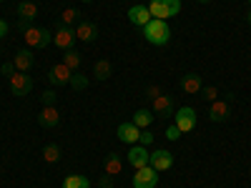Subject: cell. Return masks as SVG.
Instances as JSON below:
<instances>
[{
	"label": "cell",
	"instance_id": "1",
	"mask_svg": "<svg viewBox=\"0 0 251 188\" xmlns=\"http://www.w3.org/2000/svg\"><path fill=\"white\" fill-rule=\"evenodd\" d=\"M143 38L149 40L151 46H166L171 40V28L166 20H151V23H146L143 25Z\"/></svg>",
	"mask_w": 251,
	"mask_h": 188
},
{
	"label": "cell",
	"instance_id": "2",
	"mask_svg": "<svg viewBox=\"0 0 251 188\" xmlns=\"http://www.w3.org/2000/svg\"><path fill=\"white\" fill-rule=\"evenodd\" d=\"M23 38H25V46L30 50H46L53 43V33L46 30V28H35V25L25 28L23 30Z\"/></svg>",
	"mask_w": 251,
	"mask_h": 188
},
{
	"label": "cell",
	"instance_id": "3",
	"mask_svg": "<svg viewBox=\"0 0 251 188\" xmlns=\"http://www.w3.org/2000/svg\"><path fill=\"white\" fill-rule=\"evenodd\" d=\"M149 10H151V18H156V20H169V18L178 15L181 0H151Z\"/></svg>",
	"mask_w": 251,
	"mask_h": 188
},
{
	"label": "cell",
	"instance_id": "4",
	"mask_svg": "<svg viewBox=\"0 0 251 188\" xmlns=\"http://www.w3.org/2000/svg\"><path fill=\"white\" fill-rule=\"evenodd\" d=\"M8 88H10V93H13L15 98H23V95H28V93L33 91V78H30L28 73L15 70V73L8 78Z\"/></svg>",
	"mask_w": 251,
	"mask_h": 188
},
{
	"label": "cell",
	"instance_id": "5",
	"mask_svg": "<svg viewBox=\"0 0 251 188\" xmlns=\"http://www.w3.org/2000/svg\"><path fill=\"white\" fill-rule=\"evenodd\" d=\"M174 125L181 133H191L196 128V111L191 106H183L174 113Z\"/></svg>",
	"mask_w": 251,
	"mask_h": 188
},
{
	"label": "cell",
	"instance_id": "6",
	"mask_svg": "<svg viewBox=\"0 0 251 188\" xmlns=\"http://www.w3.org/2000/svg\"><path fill=\"white\" fill-rule=\"evenodd\" d=\"M151 111H153V116L161 118V120L174 118V113H176V108H174V98H171V95H166V93H161L158 98L151 100Z\"/></svg>",
	"mask_w": 251,
	"mask_h": 188
},
{
	"label": "cell",
	"instance_id": "7",
	"mask_svg": "<svg viewBox=\"0 0 251 188\" xmlns=\"http://www.w3.org/2000/svg\"><path fill=\"white\" fill-rule=\"evenodd\" d=\"M38 18V5L33 3V0H20L18 3V25L20 30L30 28V23Z\"/></svg>",
	"mask_w": 251,
	"mask_h": 188
},
{
	"label": "cell",
	"instance_id": "8",
	"mask_svg": "<svg viewBox=\"0 0 251 188\" xmlns=\"http://www.w3.org/2000/svg\"><path fill=\"white\" fill-rule=\"evenodd\" d=\"M158 183V171H153L151 165H143V168H136L133 176V188H156Z\"/></svg>",
	"mask_w": 251,
	"mask_h": 188
},
{
	"label": "cell",
	"instance_id": "9",
	"mask_svg": "<svg viewBox=\"0 0 251 188\" xmlns=\"http://www.w3.org/2000/svg\"><path fill=\"white\" fill-rule=\"evenodd\" d=\"M149 165H151L153 171H158V173L161 171H169L171 165H174V153L171 151H163V148L161 151H153L151 158H149Z\"/></svg>",
	"mask_w": 251,
	"mask_h": 188
},
{
	"label": "cell",
	"instance_id": "10",
	"mask_svg": "<svg viewBox=\"0 0 251 188\" xmlns=\"http://www.w3.org/2000/svg\"><path fill=\"white\" fill-rule=\"evenodd\" d=\"M149 158L151 153L146 151V145H131V151L126 153V161H128V165H133V168H143V165H149Z\"/></svg>",
	"mask_w": 251,
	"mask_h": 188
},
{
	"label": "cell",
	"instance_id": "11",
	"mask_svg": "<svg viewBox=\"0 0 251 188\" xmlns=\"http://www.w3.org/2000/svg\"><path fill=\"white\" fill-rule=\"evenodd\" d=\"M178 86H181L183 93L196 95V93H201V88H203V78H201L199 73H186V75H181Z\"/></svg>",
	"mask_w": 251,
	"mask_h": 188
},
{
	"label": "cell",
	"instance_id": "12",
	"mask_svg": "<svg viewBox=\"0 0 251 188\" xmlns=\"http://www.w3.org/2000/svg\"><path fill=\"white\" fill-rule=\"evenodd\" d=\"M71 75H73V70L66 66V63H55V66L48 70V80L53 83V86H66V83H71Z\"/></svg>",
	"mask_w": 251,
	"mask_h": 188
},
{
	"label": "cell",
	"instance_id": "13",
	"mask_svg": "<svg viewBox=\"0 0 251 188\" xmlns=\"http://www.w3.org/2000/svg\"><path fill=\"white\" fill-rule=\"evenodd\" d=\"M116 136H118V141H123V143L136 145V143H138V136H141V128H138L133 120H128V123H121V125H118Z\"/></svg>",
	"mask_w": 251,
	"mask_h": 188
},
{
	"label": "cell",
	"instance_id": "14",
	"mask_svg": "<svg viewBox=\"0 0 251 188\" xmlns=\"http://www.w3.org/2000/svg\"><path fill=\"white\" fill-rule=\"evenodd\" d=\"M73 43H75V33H73L71 28L60 25V28L53 33V46H58L60 50H71V48H73Z\"/></svg>",
	"mask_w": 251,
	"mask_h": 188
},
{
	"label": "cell",
	"instance_id": "15",
	"mask_svg": "<svg viewBox=\"0 0 251 188\" xmlns=\"http://www.w3.org/2000/svg\"><path fill=\"white\" fill-rule=\"evenodd\" d=\"M73 33H75V40H83V43H93V40L98 38V25H96V23H88V20H80Z\"/></svg>",
	"mask_w": 251,
	"mask_h": 188
},
{
	"label": "cell",
	"instance_id": "16",
	"mask_svg": "<svg viewBox=\"0 0 251 188\" xmlns=\"http://www.w3.org/2000/svg\"><path fill=\"white\" fill-rule=\"evenodd\" d=\"M228 116H231V106L226 100H214L211 108H208V120H214V123H224L228 120Z\"/></svg>",
	"mask_w": 251,
	"mask_h": 188
},
{
	"label": "cell",
	"instance_id": "17",
	"mask_svg": "<svg viewBox=\"0 0 251 188\" xmlns=\"http://www.w3.org/2000/svg\"><path fill=\"white\" fill-rule=\"evenodd\" d=\"M38 123L40 128H55V125L60 123V113L55 106H43V111L38 113Z\"/></svg>",
	"mask_w": 251,
	"mask_h": 188
},
{
	"label": "cell",
	"instance_id": "18",
	"mask_svg": "<svg viewBox=\"0 0 251 188\" xmlns=\"http://www.w3.org/2000/svg\"><path fill=\"white\" fill-rule=\"evenodd\" d=\"M13 63H15V70L28 73V70L33 68V63H35V55H33V50H30V48H23V50H18V53H15Z\"/></svg>",
	"mask_w": 251,
	"mask_h": 188
},
{
	"label": "cell",
	"instance_id": "19",
	"mask_svg": "<svg viewBox=\"0 0 251 188\" xmlns=\"http://www.w3.org/2000/svg\"><path fill=\"white\" fill-rule=\"evenodd\" d=\"M128 20L133 25H138V28H143L146 23H151V10H149V5H133L131 10H128Z\"/></svg>",
	"mask_w": 251,
	"mask_h": 188
},
{
	"label": "cell",
	"instance_id": "20",
	"mask_svg": "<svg viewBox=\"0 0 251 188\" xmlns=\"http://www.w3.org/2000/svg\"><path fill=\"white\" fill-rule=\"evenodd\" d=\"M123 171V158L118 156V153H108L106 158H103V173L106 176H118Z\"/></svg>",
	"mask_w": 251,
	"mask_h": 188
},
{
	"label": "cell",
	"instance_id": "21",
	"mask_svg": "<svg viewBox=\"0 0 251 188\" xmlns=\"http://www.w3.org/2000/svg\"><path fill=\"white\" fill-rule=\"evenodd\" d=\"M131 120L138 125L141 131H146V128H149V125L156 120V116H153V111H149V108H138V111L133 113V118H131Z\"/></svg>",
	"mask_w": 251,
	"mask_h": 188
},
{
	"label": "cell",
	"instance_id": "22",
	"mask_svg": "<svg viewBox=\"0 0 251 188\" xmlns=\"http://www.w3.org/2000/svg\"><path fill=\"white\" fill-rule=\"evenodd\" d=\"M113 73V66L108 60H96V66H93V78L96 80H108Z\"/></svg>",
	"mask_w": 251,
	"mask_h": 188
},
{
	"label": "cell",
	"instance_id": "23",
	"mask_svg": "<svg viewBox=\"0 0 251 188\" xmlns=\"http://www.w3.org/2000/svg\"><path fill=\"white\" fill-rule=\"evenodd\" d=\"M60 63H66V66L75 73V70H80L83 58H80V53H78V50H73V48H71V50H63V60H60Z\"/></svg>",
	"mask_w": 251,
	"mask_h": 188
},
{
	"label": "cell",
	"instance_id": "24",
	"mask_svg": "<svg viewBox=\"0 0 251 188\" xmlns=\"http://www.w3.org/2000/svg\"><path fill=\"white\" fill-rule=\"evenodd\" d=\"M60 188H91V181H88L86 176L73 173V176H66V181H63Z\"/></svg>",
	"mask_w": 251,
	"mask_h": 188
},
{
	"label": "cell",
	"instance_id": "25",
	"mask_svg": "<svg viewBox=\"0 0 251 188\" xmlns=\"http://www.w3.org/2000/svg\"><path fill=\"white\" fill-rule=\"evenodd\" d=\"M78 23H80V13L75 8H66V10L60 13V25L71 28V25H78Z\"/></svg>",
	"mask_w": 251,
	"mask_h": 188
},
{
	"label": "cell",
	"instance_id": "26",
	"mask_svg": "<svg viewBox=\"0 0 251 188\" xmlns=\"http://www.w3.org/2000/svg\"><path fill=\"white\" fill-rule=\"evenodd\" d=\"M43 161L46 163H58L60 161V145L58 143H48L43 148Z\"/></svg>",
	"mask_w": 251,
	"mask_h": 188
},
{
	"label": "cell",
	"instance_id": "27",
	"mask_svg": "<svg viewBox=\"0 0 251 188\" xmlns=\"http://www.w3.org/2000/svg\"><path fill=\"white\" fill-rule=\"evenodd\" d=\"M68 86H71L73 91H86V88H88V78L83 75L80 70H75V73L71 75V83H68Z\"/></svg>",
	"mask_w": 251,
	"mask_h": 188
},
{
	"label": "cell",
	"instance_id": "28",
	"mask_svg": "<svg viewBox=\"0 0 251 188\" xmlns=\"http://www.w3.org/2000/svg\"><path fill=\"white\" fill-rule=\"evenodd\" d=\"M201 98L208 100V103L219 100V88H216V86H203V88H201Z\"/></svg>",
	"mask_w": 251,
	"mask_h": 188
},
{
	"label": "cell",
	"instance_id": "29",
	"mask_svg": "<svg viewBox=\"0 0 251 188\" xmlns=\"http://www.w3.org/2000/svg\"><path fill=\"white\" fill-rule=\"evenodd\" d=\"M55 98H58L55 91H43V95H40V103H43V106H55Z\"/></svg>",
	"mask_w": 251,
	"mask_h": 188
},
{
	"label": "cell",
	"instance_id": "30",
	"mask_svg": "<svg viewBox=\"0 0 251 188\" xmlns=\"http://www.w3.org/2000/svg\"><path fill=\"white\" fill-rule=\"evenodd\" d=\"M153 143V133L146 128V131H141V136H138V145H151Z\"/></svg>",
	"mask_w": 251,
	"mask_h": 188
},
{
	"label": "cell",
	"instance_id": "31",
	"mask_svg": "<svg viewBox=\"0 0 251 188\" xmlns=\"http://www.w3.org/2000/svg\"><path fill=\"white\" fill-rule=\"evenodd\" d=\"M181 136H183V133H181V131L176 128V125H174V123L169 125V128H166V138H169V141H178Z\"/></svg>",
	"mask_w": 251,
	"mask_h": 188
},
{
	"label": "cell",
	"instance_id": "32",
	"mask_svg": "<svg viewBox=\"0 0 251 188\" xmlns=\"http://www.w3.org/2000/svg\"><path fill=\"white\" fill-rule=\"evenodd\" d=\"M0 73H3V75H8V78H10V75L15 73V63H13V60H5L3 66H0Z\"/></svg>",
	"mask_w": 251,
	"mask_h": 188
},
{
	"label": "cell",
	"instance_id": "33",
	"mask_svg": "<svg viewBox=\"0 0 251 188\" xmlns=\"http://www.w3.org/2000/svg\"><path fill=\"white\" fill-rule=\"evenodd\" d=\"M161 93H163V91H161V86H149V88H146V98H151V100H153V98H158Z\"/></svg>",
	"mask_w": 251,
	"mask_h": 188
},
{
	"label": "cell",
	"instance_id": "34",
	"mask_svg": "<svg viewBox=\"0 0 251 188\" xmlns=\"http://www.w3.org/2000/svg\"><path fill=\"white\" fill-rule=\"evenodd\" d=\"M98 188H113V176H106V173H103L100 181H98Z\"/></svg>",
	"mask_w": 251,
	"mask_h": 188
},
{
	"label": "cell",
	"instance_id": "35",
	"mask_svg": "<svg viewBox=\"0 0 251 188\" xmlns=\"http://www.w3.org/2000/svg\"><path fill=\"white\" fill-rule=\"evenodd\" d=\"M8 30H10V25L5 23V20H3V18H0V40H3V38L8 35Z\"/></svg>",
	"mask_w": 251,
	"mask_h": 188
},
{
	"label": "cell",
	"instance_id": "36",
	"mask_svg": "<svg viewBox=\"0 0 251 188\" xmlns=\"http://www.w3.org/2000/svg\"><path fill=\"white\" fill-rule=\"evenodd\" d=\"M196 3H201V5H208V3H211V0H196Z\"/></svg>",
	"mask_w": 251,
	"mask_h": 188
},
{
	"label": "cell",
	"instance_id": "37",
	"mask_svg": "<svg viewBox=\"0 0 251 188\" xmlns=\"http://www.w3.org/2000/svg\"><path fill=\"white\" fill-rule=\"evenodd\" d=\"M80 3H93V0H80Z\"/></svg>",
	"mask_w": 251,
	"mask_h": 188
},
{
	"label": "cell",
	"instance_id": "38",
	"mask_svg": "<svg viewBox=\"0 0 251 188\" xmlns=\"http://www.w3.org/2000/svg\"><path fill=\"white\" fill-rule=\"evenodd\" d=\"M249 25H251V10H249Z\"/></svg>",
	"mask_w": 251,
	"mask_h": 188
},
{
	"label": "cell",
	"instance_id": "39",
	"mask_svg": "<svg viewBox=\"0 0 251 188\" xmlns=\"http://www.w3.org/2000/svg\"><path fill=\"white\" fill-rule=\"evenodd\" d=\"M249 5H251V0H249Z\"/></svg>",
	"mask_w": 251,
	"mask_h": 188
},
{
	"label": "cell",
	"instance_id": "40",
	"mask_svg": "<svg viewBox=\"0 0 251 188\" xmlns=\"http://www.w3.org/2000/svg\"><path fill=\"white\" fill-rule=\"evenodd\" d=\"M0 3H3V0H0Z\"/></svg>",
	"mask_w": 251,
	"mask_h": 188
}]
</instances>
